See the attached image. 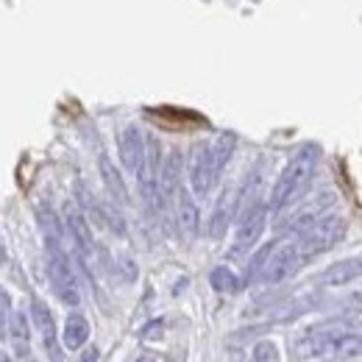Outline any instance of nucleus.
<instances>
[{
	"instance_id": "obj_1",
	"label": "nucleus",
	"mask_w": 362,
	"mask_h": 362,
	"mask_svg": "<svg viewBox=\"0 0 362 362\" xmlns=\"http://www.w3.org/2000/svg\"><path fill=\"white\" fill-rule=\"evenodd\" d=\"M317 162H320V148L317 145H304L290 156V162L284 165L281 176L273 184L271 204H268L271 212H281L284 206H290L307 189V184L315 176Z\"/></svg>"
},
{
	"instance_id": "obj_2",
	"label": "nucleus",
	"mask_w": 362,
	"mask_h": 362,
	"mask_svg": "<svg viewBox=\"0 0 362 362\" xmlns=\"http://www.w3.org/2000/svg\"><path fill=\"white\" fill-rule=\"evenodd\" d=\"M47 243V279H50V287L56 293V298L67 307H78L81 304V287H78V279L76 271L70 265V257L64 254L62 243L56 240H45Z\"/></svg>"
},
{
	"instance_id": "obj_3",
	"label": "nucleus",
	"mask_w": 362,
	"mask_h": 362,
	"mask_svg": "<svg viewBox=\"0 0 362 362\" xmlns=\"http://www.w3.org/2000/svg\"><path fill=\"white\" fill-rule=\"evenodd\" d=\"M346 237V218L340 215H323L313 228H307L298 237V251L304 257V262L315 259L320 254H326L329 248H334L340 240Z\"/></svg>"
},
{
	"instance_id": "obj_4",
	"label": "nucleus",
	"mask_w": 362,
	"mask_h": 362,
	"mask_svg": "<svg viewBox=\"0 0 362 362\" xmlns=\"http://www.w3.org/2000/svg\"><path fill=\"white\" fill-rule=\"evenodd\" d=\"M268 212H271V206L262 204V201H257L251 209H245V212L240 215L234 243H231V248H228V257H231V259H240V257H245L248 251H254V245L262 240V231L268 226Z\"/></svg>"
},
{
	"instance_id": "obj_5",
	"label": "nucleus",
	"mask_w": 362,
	"mask_h": 362,
	"mask_svg": "<svg viewBox=\"0 0 362 362\" xmlns=\"http://www.w3.org/2000/svg\"><path fill=\"white\" fill-rule=\"evenodd\" d=\"M187 179L192 187L195 198H206L218 181L215 173V159H212V145L209 142H195L189 151V162H187Z\"/></svg>"
},
{
	"instance_id": "obj_6",
	"label": "nucleus",
	"mask_w": 362,
	"mask_h": 362,
	"mask_svg": "<svg viewBox=\"0 0 362 362\" xmlns=\"http://www.w3.org/2000/svg\"><path fill=\"white\" fill-rule=\"evenodd\" d=\"M343 332H349L346 320H326V323L310 326V329L296 340V357H301V360L326 357L329 346H332L334 337H340Z\"/></svg>"
},
{
	"instance_id": "obj_7",
	"label": "nucleus",
	"mask_w": 362,
	"mask_h": 362,
	"mask_svg": "<svg viewBox=\"0 0 362 362\" xmlns=\"http://www.w3.org/2000/svg\"><path fill=\"white\" fill-rule=\"evenodd\" d=\"M301 265H304V257L298 251V243L276 245L268 265H265V271L259 276V281L262 284H281V281H287L290 276H296V273L301 271Z\"/></svg>"
},
{
	"instance_id": "obj_8",
	"label": "nucleus",
	"mask_w": 362,
	"mask_h": 362,
	"mask_svg": "<svg viewBox=\"0 0 362 362\" xmlns=\"http://www.w3.org/2000/svg\"><path fill=\"white\" fill-rule=\"evenodd\" d=\"M64 226H67L73 243H76L78 259L81 262H90L92 254H95V237H92V228L87 223V218H84V212L76 204H67L64 206Z\"/></svg>"
},
{
	"instance_id": "obj_9",
	"label": "nucleus",
	"mask_w": 362,
	"mask_h": 362,
	"mask_svg": "<svg viewBox=\"0 0 362 362\" xmlns=\"http://www.w3.org/2000/svg\"><path fill=\"white\" fill-rule=\"evenodd\" d=\"M31 320H34V329L40 332L42 337V346H45L50 362H62V349H59V329H56V320L53 313L47 310L45 301L34 298L31 301Z\"/></svg>"
},
{
	"instance_id": "obj_10",
	"label": "nucleus",
	"mask_w": 362,
	"mask_h": 362,
	"mask_svg": "<svg viewBox=\"0 0 362 362\" xmlns=\"http://www.w3.org/2000/svg\"><path fill=\"white\" fill-rule=\"evenodd\" d=\"M117 151H120V165L129 173H136L145 156V134L139 132V126H126L117 134Z\"/></svg>"
},
{
	"instance_id": "obj_11",
	"label": "nucleus",
	"mask_w": 362,
	"mask_h": 362,
	"mask_svg": "<svg viewBox=\"0 0 362 362\" xmlns=\"http://www.w3.org/2000/svg\"><path fill=\"white\" fill-rule=\"evenodd\" d=\"M181 173H184V156L179 148H173L165 153L162 170H159V192H162L165 204L176 201V192L181 189Z\"/></svg>"
},
{
	"instance_id": "obj_12",
	"label": "nucleus",
	"mask_w": 362,
	"mask_h": 362,
	"mask_svg": "<svg viewBox=\"0 0 362 362\" xmlns=\"http://www.w3.org/2000/svg\"><path fill=\"white\" fill-rule=\"evenodd\" d=\"M176 223H179L181 237H184L187 243H192V240L198 237V231H201V212H198V204H195L192 192H187L184 187L176 192Z\"/></svg>"
},
{
	"instance_id": "obj_13",
	"label": "nucleus",
	"mask_w": 362,
	"mask_h": 362,
	"mask_svg": "<svg viewBox=\"0 0 362 362\" xmlns=\"http://www.w3.org/2000/svg\"><path fill=\"white\" fill-rule=\"evenodd\" d=\"M357 279H362V254L349 257V259H337L320 273V284H326V287H346Z\"/></svg>"
},
{
	"instance_id": "obj_14",
	"label": "nucleus",
	"mask_w": 362,
	"mask_h": 362,
	"mask_svg": "<svg viewBox=\"0 0 362 362\" xmlns=\"http://www.w3.org/2000/svg\"><path fill=\"white\" fill-rule=\"evenodd\" d=\"M237 218V192L226 187L215 204V212H212V221H209V237L212 240H221L226 234L228 223Z\"/></svg>"
},
{
	"instance_id": "obj_15",
	"label": "nucleus",
	"mask_w": 362,
	"mask_h": 362,
	"mask_svg": "<svg viewBox=\"0 0 362 362\" xmlns=\"http://www.w3.org/2000/svg\"><path fill=\"white\" fill-rule=\"evenodd\" d=\"M87 340H90V320L81 315V313H70L67 320H64V329H62L64 349L78 351V349L87 346Z\"/></svg>"
},
{
	"instance_id": "obj_16",
	"label": "nucleus",
	"mask_w": 362,
	"mask_h": 362,
	"mask_svg": "<svg viewBox=\"0 0 362 362\" xmlns=\"http://www.w3.org/2000/svg\"><path fill=\"white\" fill-rule=\"evenodd\" d=\"M98 168H100V179H103L106 192L112 195V201H115V204H126V201H129V189H126V181L120 176V170L115 168V162H112L106 153H100Z\"/></svg>"
},
{
	"instance_id": "obj_17",
	"label": "nucleus",
	"mask_w": 362,
	"mask_h": 362,
	"mask_svg": "<svg viewBox=\"0 0 362 362\" xmlns=\"http://www.w3.org/2000/svg\"><path fill=\"white\" fill-rule=\"evenodd\" d=\"M8 340H11V346H14V354H17V357L34 354V351H31V323H28V315H25V313H11Z\"/></svg>"
},
{
	"instance_id": "obj_18",
	"label": "nucleus",
	"mask_w": 362,
	"mask_h": 362,
	"mask_svg": "<svg viewBox=\"0 0 362 362\" xmlns=\"http://www.w3.org/2000/svg\"><path fill=\"white\" fill-rule=\"evenodd\" d=\"M326 357L340 360V362L362 357V332H343L340 337H334V343L329 346Z\"/></svg>"
},
{
	"instance_id": "obj_19",
	"label": "nucleus",
	"mask_w": 362,
	"mask_h": 362,
	"mask_svg": "<svg viewBox=\"0 0 362 362\" xmlns=\"http://www.w3.org/2000/svg\"><path fill=\"white\" fill-rule=\"evenodd\" d=\"M234 148H237V134L234 132H223L212 142V159H215V173L221 179V173L226 170L228 159L234 156Z\"/></svg>"
},
{
	"instance_id": "obj_20",
	"label": "nucleus",
	"mask_w": 362,
	"mask_h": 362,
	"mask_svg": "<svg viewBox=\"0 0 362 362\" xmlns=\"http://www.w3.org/2000/svg\"><path fill=\"white\" fill-rule=\"evenodd\" d=\"M209 284L218 290V293H237V290H243V281H240V276L226 268V265H218L215 271L209 273Z\"/></svg>"
},
{
	"instance_id": "obj_21",
	"label": "nucleus",
	"mask_w": 362,
	"mask_h": 362,
	"mask_svg": "<svg viewBox=\"0 0 362 362\" xmlns=\"http://www.w3.org/2000/svg\"><path fill=\"white\" fill-rule=\"evenodd\" d=\"M273 248H276V243H265L254 257H251V262H248V271H245V281H259V276L265 271V265H268V259H271Z\"/></svg>"
},
{
	"instance_id": "obj_22",
	"label": "nucleus",
	"mask_w": 362,
	"mask_h": 362,
	"mask_svg": "<svg viewBox=\"0 0 362 362\" xmlns=\"http://www.w3.org/2000/svg\"><path fill=\"white\" fill-rule=\"evenodd\" d=\"M279 346L273 340H259L254 346V362H279Z\"/></svg>"
},
{
	"instance_id": "obj_23",
	"label": "nucleus",
	"mask_w": 362,
	"mask_h": 362,
	"mask_svg": "<svg viewBox=\"0 0 362 362\" xmlns=\"http://www.w3.org/2000/svg\"><path fill=\"white\" fill-rule=\"evenodd\" d=\"M8 323H11V298H8V293L0 287V340L8 337Z\"/></svg>"
},
{
	"instance_id": "obj_24",
	"label": "nucleus",
	"mask_w": 362,
	"mask_h": 362,
	"mask_svg": "<svg viewBox=\"0 0 362 362\" xmlns=\"http://www.w3.org/2000/svg\"><path fill=\"white\" fill-rule=\"evenodd\" d=\"M100 215H103V223L112 228V231H117V234H126V223H123V215H120V212H117L115 206H109V204H106V206L100 209Z\"/></svg>"
},
{
	"instance_id": "obj_25",
	"label": "nucleus",
	"mask_w": 362,
	"mask_h": 362,
	"mask_svg": "<svg viewBox=\"0 0 362 362\" xmlns=\"http://www.w3.org/2000/svg\"><path fill=\"white\" fill-rule=\"evenodd\" d=\"M343 313L346 315H357V313H362V293H354L351 298H343Z\"/></svg>"
},
{
	"instance_id": "obj_26",
	"label": "nucleus",
	"mask_w": 362,
	"mask_h": 362,
	"mask_svg": "<svg viewBox=\"0 0 362 362\" xmlns=\"http://www.w3.org/2000/svg\"><path fill=\"white\" fill-rule=\"evenodd\" d=\"M162 329H165V323H162V320H153V323H148V326H145L142 337H145V340H151V337H159V334H162Z\"/></svg>"
},
{
	"instance_id": "obj_27",
	"label": "nucleus",
	"mask_w": 362,
	"mask_h": 362,
	"mask_svg": "<svg viewBox=\"0 0 362 362\" xmlns=\"http://www.w3.org/2000/svg\"><path fill=\"white\" fill-rule=\"evenodd\" d=\"M20 362H37V357L34 354H25V357H17Z\"/></svg>"
},
{
	"instance_id": "obj_28",
	"label": "nucleus",
	"mask_w": 362,
	"mask_h": 362,
	"mask_svg": "<svg viewBox=\"0 0 362 362\" xmlns=\"http://www.w3.org/2000/svg\"><path fill=\"white\" fill-rule=\"evenodd\" d=\"M0 262H6V245H3V240H0Z\"/></svg>"
},
{
	"instance_id": "obj_29",
	"label": "nucleus",
	"mask_w": 362,
	"mask_h": 362,
	"mask_svg": "<svg viewBox=\"0 0 362 362\" xmlns=\"http://www.w3.org/2000/svg\"><path fill=\"white\" fill-rule=\"evenodd\" d=\"M136 362H156V360H153L151 354H142V357H139V360H136Z\"/></svg>"
},
{
	"instance_id": "obj_30",
	"label": "nucleus",
	"mask_w": 362,
	"mask_h": 362,
	"mask_svg": "<svg viewBox=\"0 0 362 362\" xmlns=\"http://www.w3.org/2000/svg\"><path fill=\"white\" fill-rule=\"evenodd\" d=\"M0 362H14V360H11V357H8L6 351H0Z\"/></svg>"
}]
</instances>
